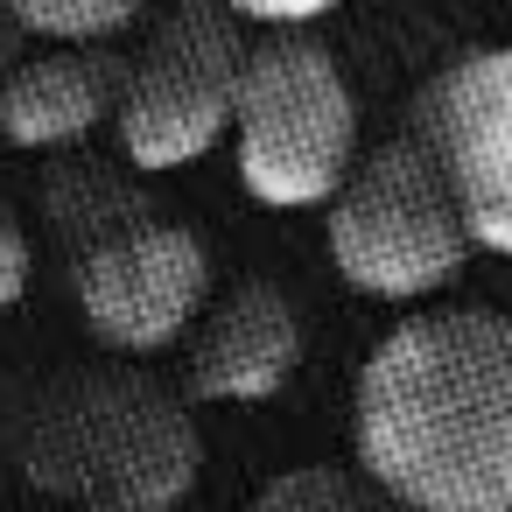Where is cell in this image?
Listing matches in <instances>:
<instances>
[{
    "label": "cell",
    "instance_id": "2",
    "mask_svg": "<svg viewBox=\"0 0 512 512\" xmlns=\"http://www.w3.org/2000/svg\"><path fill=\"white\" fill-rule=\"evenodd\" d=\"M22 463L43 491L71 498H120L141 512H176L197 484L204 442L176 393L141 372H85L43 393Z\"/></svg>",
    "mask_w": 512,
    "mask_h": 512
},
{
    "label": "cell",
    "instance_id": "12",
    "mask_svg": "<svg viewBox=\"0 0 512 512\" xmlns=\"http://www.w3.org/2000/svg\"><path fill=\"white\" fill-rule=\"evenodd\" d=\"M218 8H232L246 29H316L344 0H218Z\"/></svg>",
    "mask_w": 512,
    "mask_h": 512
},
{
    "label": "cell",
    "instance_id": "13",
    "mask_svg": "<svg viewBox=\"0 0 512 512\" xmlns=\"http://www.w3.org/2000/svg\"><path fill=\"white\" fill-rule=\"evenodd\" d=\"M29 274H36V246H29L22 218L0 204V309H15L29 295Z\"/></svg>",
    "mask_w": 512,
    "mask_h": 512
},
{
    "label": "cell",
    "instance_id": "4",
    "mask_svg": "<svg viewBox=\"0 0 512 512\" xmlns=\"http://www.w3.org/2000/svg\"><path fill=\"white\" fill-rule=\"evenodd\" d=\"M323 253L365 302L421 309L470 267V225L414 134L358 155L344 190L323 204Z\"/></svg>",
    "mask_w": 512,
    "mask_h": 512
},
{
    "label": "cell",
    "instance_id": "14",
    "mask_svg": "<svg viewBox=\"0 0 512 512\" xmlns=\"http://www.w3.org/2000/svg\"><path fill=\"white\" fill-rule=\"evenodd\" d=\"M64 512H141V505H120V498H71Z\"/></svg>",
    "mask_w": 512,
    "mask_h": 512
},
{
    "label": "cell",
    "instance_id": "9",
    "mask_svg": "<svg viewBox=\"0 0 512 512\" xmlns=\"http://www.w3.org/2000/svg\"><path fill=\"white\" fill-rule=\"evenodd\" d=\"M120 113V57L106 43H36L0 71V141L57 155Z\"/></svg>",
    "mask_w": 512,
    "mask_h": 512
},
{
    "label": "cell",
    "instance_id": "8",
    "mask_svg": "<svg viewBox=\"0 0 512 512\" xmlns=\"http://www.w3.org/2000/svg\"><path fill=\"white\" fill-rule=\"evenodd\" d=\"M302 309L274 288V281H232L225 295L211 288L204 316L183 337V365H190V393L197 400H225V407H260L274 400L295 372H302Z\"/></svg>",
    "mask_w": 512,
    "mask_h": 512
},
{
    "label": "cell",
    "instance_id": "5",
    "mask_svg": "<svg viewBox=\"0 0 512 512\" xmlns=\"http://www.w3.org/2000/svg\"><path fill=\"white\" fill-rule=\"evenodd\" d=\"M253 36L218 0H176L141 36L134 57H120V155L141 176H169L204 162L232 141L239 85H246Z\"/></svg>",
    "mask_w": 512,
    "mask_h": 512
},
{
    "label": "cell",
    "instance_id": "1",
    "mask_svg": "<svg viewBox=\"0 0 512 512\" xmlns=\"http://www.w3.org/2000/svg\"><path fill=\"white\" fill-rule=\"evenodd\" d=\"M351 456L400 512H512V316H400L358 365Z\"/></svg>",
    "mask_w": 512,
    "mask_h": 512
},
{
    "label": "cell",
    "instance_id": "6",
    "mask_svg": "<svg viewBox=\"0 0 512 512\" xmlns=\"http://www.w3.org/2000/svg\"><path fill=\"white\" fill-rule=\"evenodd\" d=\"M407 134L442 169L470 246L512 260V43L456 50L407 106Z\"/></svg>",
    "mask_w": 512,
    "mask_h": 512
},
{
    "label": "cell",
    "instance_id": "11",
    "mask_svg": "<svg viewBox=\"0 0 512 512\" xmlns=\"http://www.w3.org/2000/svg\"><path fill=\"white\" fill-rule=\"evenodd\" d=\"M253 512H386V491L365 477V470H337V463H302V470H281Z\"/></svg>",
    "mask_w": 512,
    "mask_h": 512
},
{
    "label": "cell",
    "instance_id": "3",
    "mask_svg": "<svg viewBox=\"0 0 512 512\" xmlns=\"http://www.w3.org/2000/svg\"><path fill=\"white\" fill-rule=\"evenodd\" d=\"M365 155L358 92L316 29H260L232 120L239 190L267 211H323Z\"/></svg>",
    "mask_w": 512,
    "mask_h": 512
},
{
    "label": "cell",
    "instance_id": "7",
    "mask_svg": "<svg viewBox=\"0 0 512 512\" xmlns=\"http://www.w3.org/2000/svg\"><path fill=\"white\" fill-rule=\"evenodd\" d=\"M211 288V246L183 218H134L78 253V316L120 358L176 351Z\"/></svg>",
    "mask_w": 512,
    "mask_h": 512
},
{
    "label": "cell",
    "instance_id": "10",
    "mask_svg": "<svg viewBox=\"0 0 512 512\" xmlns=\"http://www.w3.org/2000/svg\"><path fill=\"white\" fill-rule=\"evenodd\" d=\"M148 8L155 0H0V15L36 43H120Z\"/></svg>",
    "mask_w": 512,
    "mask_h": 512
}]
</instances>
